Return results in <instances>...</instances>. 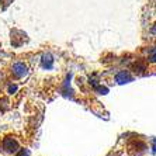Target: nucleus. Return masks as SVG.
<instances>
[{
  "label": "nucleus",
  "mask_w": 156,
  "mask_h": 156,
  "mask_svg": "<svg viewBox=\"0 0 156 156\" xmlns=\"http://www.w3.org/2000/svg\"><path fill=\"white\" fill-rule=\"evenodd\" d=\"M3 146H4V149L10 153H14V152L18 151V144H17V141H14L13 138H6L4 139Z\"/></svg>",
  "instance_id": "1"
},
{
  "label": "nucleus",
  "mask_w": 156,
  "mask_h": 156,
  "mask_svg": "<svg viewBox=\"0 0 156 156\" xmlns=\"http://www.w3.org/2000/svg\"><path fill=\"white\" fill-rule=\"evenodd\" d=\"M13 73H14L17 77H23L27 75V68L24 63H16L13 66Z\"/></svg>",
  "instance_id": "2"
},
{
  "label": "nucleus",
  "mask_w": 156,
  "mask_h": 156,
  "mask_svg": "<svg viewBox=\"0 0 156 156\" xmlns=\"http://www.w3.org/2000/svg\"><path fill=\"white\" fill-rule=\"evenodd\" d=\"M132 80V77L129 76V73L127 72H121L118 73V76H117V82L118 83H127V82H131Z\"/></svg>",
  "instance_id": "3"
},
{
  "label": "nucleus",
  "mask_w": 156,
  "mask_h": 156,
  "mask_svg": "<svg viewBox=\"0 0 156 156\" xmlns=\"http://www.w3.org/2000/svg\"><path fill=\"white\" fill-rule=\"evenodd\" d=\"M44 66H45V68H51L52 66L51 55H45V56H44Z\"/></svg>",
  "instance_id": "4"
},
{
  "label": "nucleus",
  "mask_w": 156,
  "mask_h": 156,
  "mask_svg": "<svg viewBox=\"0 0 156 156\" xmlns=\"http://www.w3.org/2000/svg\"><path fill=\"white\" fill-rule=\"evenodd\" d=\"M16 90H17V87H16V86H10V89H9V91H10V93H14Z\"/></svg>",
  "instance_id": "5"
},
{
  "label": "nucleus",
  "mask_w": 156,
  "mask_h": 156,
  "mask_svg": "<svg viewBox=\"0 0 156 156\" xmlns=\"http://www.w3.org/2000/svg\"><path fill=\"white\" fill-rule=\"evenodd\" d=\"M152 33H153V34H155V35H156V23H155V26L152 27Z\"/></svg>",
  "instance_id": "6"
},
{
  "label": "nucleus",
  "mask_w": 156,
  "mask_h": 156,
  "mask_svg": "<svg viewBox=\"0 0 156 156\" xmlns=\"http://www.w3.org/2000/svg\"><path fill=\"white\" fill-rule=\"evenodd\" d=\"M153 149H155V152H156V139H155V148H153Z\"/></svg>",
  "instance_id": "7"
}]
</instances>
